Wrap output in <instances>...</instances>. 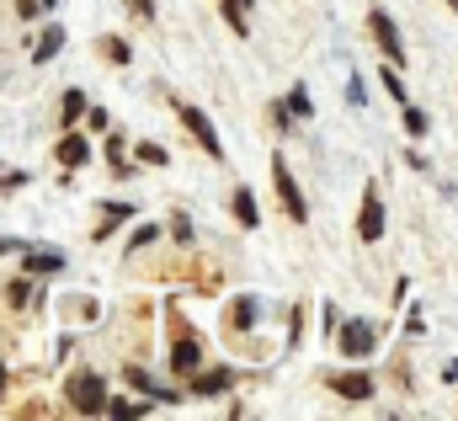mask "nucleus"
Segmentation results:
<instances>
[{"instance_id": "obj_1", "label": "nucleus", "mask_w": 458, "mask_h": 421, "mask_svg": "<svg viewBox=\"0 0 458 421\" xmlns=\"http://www.w3.org/2000/svg\"><path fill=\"white\" fill-rule=\"evenodd\" d=\"M64 401H69L75 417H101V406H107L101 374H96V368H75V374L64 379Z\"/></svg>"}, {"instance_id": "obj_2", "label": "nucleus", "mask_w": 458, "mask_h": 421, "mask_svg": "<svg viewBox=\"0 0 458 421\" xmlns=\"http://www.w3.org/2000/svg\"><path fill=\"white\" fill-rule=\"evenodd\" d=\"M272 187H277L283 214H288L293 224H304V219H309V203H304V192H299V182H293V171H288V160H283V155H272Z\"/></svg>"}, {"instance_id": "obj_3", "label": "nucleus", "mask_w": 458, "mask_h": 421, "mask_svg": "<svg viewBox=\"0 0 458 421\" xmlns=\"http://www.w3.org/2000/svg\"><path fill=\"white\" fill-rule=\"evenodd\" d=\"M176 117L187 123V134L203 144V155H208V160H224V144H219V134H213V123H208V112H203V107H192V101H176Z\"/></svg>"}, {"instance_id": "obj_4", "label": "nucleus", "mask_w": 458, "mask_h": 421, "mask_svg": "<svg viewBox=\"0 0 458 421\" xmlns=\"http://www.w3.org/2000/svg\"><path fill=\"white\" fill-rule=\"evenodd\" d=\"M368 32H374L379 53H384L390 64H406V43H400V27H395L390 11H368Z\"/></svg>"}, {"instance_id": "obj_5", "label": "nucleus", "mask_w": 458, "mask_h": 421, "mask_svg": "<svg viewBox=\"0 0 458 421\" xmlns=\"http://www.w3.org/2000/svg\"><path fill=\"white\" fill-rule=\"evenodd\" d=\"M192 368H203V347H197V331H176L171 336V374L187 379Z\"/></svg>"}, {"instance_id": "obj_6", "label": "nucleus", "mask_w": 458, "mask_h": 421, "mask_svg": "<svg viewBox=\"0 0 458 421\" xmlns=\"http://www.w3.org/2000/svg\"><path fill=\"white\" fill-rule=\"evenodd\" d=\"M384 235V198H379V187H368L363 192V208H358V240H379Z\"/></svg>"}, {"instance_id": "obj_7", "label": "nucleus", "mask_w": 458, "mask_h": 421, "mask_svg": "<svg viewBox=\"0 0 458 421\" xmlns=\"http://www.w3.org/2000/svg\"><path fill=\"white\" fill-rule=\"evenodd\" d=\"M336 342H341V358H368L374 342H379V331L363 326V320H347V326H336Z\"/></svg>"}, {"instance_id": "obj_8", "label": "nucleus", "mask_w": 458, "mask_h": 421, "mask_svg": "<svg viewBox=\"0 0 458 421\" xmlns=\"http://www.w3.org/2000/svg\"><path fill=\"white\" fill-rule=\"evenodd\" d=\"M229 385H235V368H224V363H219V368H192V374H187V390H192V395H224Z\"/></svg>"}, {"instance_id": "obj_9", "label": "nucleus", "mask_w": 458, "mask_h": 421, "mask_svg": "<svg viewBox=\"0 0 458 421\" xmlns=\"http://www.w3.org/2000/svg\"><path fill=\"white\" fill-rule=\"evenodd\" d=\"M325 390H336L341 401H374V379H368L363 368H352V374H325Z\"/></svg>"}, {"instance_id": "obj_10", "label": "nucleus", "mask_w": 458, "mask_h": 421, "mask_svg": "<svg viewBox=\"0 0 458 421\" xmlns=\"http://www.w3.org/2000/svg\"><path fill=\"white\" fill-rule=\"evenodd\" d=\"M261 320V304L251 299V294H240V299H229V315H224V331H251Z\"/></svg>"}, {"instance_id": "obj_11", "label": "nucleus", "mask_w": 458, "mask_h": 421, "mask_svg": "<svg viewBox=\"0 0 458 421\" xmlns=\"http://www.w3.org/2000/svg\"><path fill=\"white\" fill-rule=\"evenodd\" d=\"M85 160H91V144H85L80 134L64 128V134H59V166H64V171H80Z\"/></svg>"}, {"instance_id": "obj_12", "label": "nucleus", "mask_w": 458, "mask_h": 421, "mask_svg": "<svg viewBox=\"0 0 458 421\" xmlns=\"http://www.w3.org/2000/svg\"><path fill=\"white\" fill-rule=\"evenodd\" d=\"M229 214H235V224H240V230H261V214H256L251 187H235V192H229Z\"/></svg>"}, {"instance_id": "obj_13", "label": "nucleus", "mask_w": 458, "mask_h": 421, "mask_svg": "<svg viewBox=\"0 0 458 421\" xmlns=\"http://www.w3.org/2000/svg\"><path fill=\"white\" fill-rule=\"evenodd\" d=\"M21 272H27V278H53V272H64V256H59V251H27Z\"/></svg>"}, {"instance_id": "obj_14", "label": "nucleus", "mask_w": 458, "mask_h": 421, "mask_svg": "<svg viewBox=\"0 0 458 421\" xmlns=\"http://www.w3.org/2000/svg\"><path fill=\"white\" fill-rule=\"evenodd\" d=\"M128 385H133L139 395H149V401H165V406H176V401H181L176 390H165V385H155V379H149L144 368H133V363H128Z\"/></svg>"}, {"instance_id": "obj_15", "label": "nucleus", "mask_w": 458, "mask_h": 421, "mask_svg": "<svg viewBox=\"0 0 458 421\" xmlns=\"http://www.w3.org/2000/svg\"><path fill=\"white\" fill-rule=\"evenodd\" d=\"M96 53H101L107 64H117V69H123V64L133 59V53H128V43H123L117 32H101V37H96Z\"/></svg>"}, {"instance_id": "obj_16", "label": "nucleus", "mask_w": 458, "mask_h": 421, "mask_svg": "<svg viewBox=\"0 0 458 421\" xmlns=\"http://www.w3.org/2000/svg\"><path fill=\"white\" fill-rule=\"evenodd\" d=\"M251 5H256V0H219V11H224V21H229V27H235L240 37L251 32Z\"/></svg>"}, {"instance_id": "obj_17", "label": "nucleus", "mask_w": 458, "mask_h": 421, "mask_svg": "<svg viewBox=\"0 0 458 421\" xmlns=\"http://www.w3.org/2000/svg\"><path fill=\"white\" fill-rule=\"evenodd\" d=\"M59 48H64V27H48V32H43V37L32 43V64H48V59L59 53Z\"/></svg>"}, {"instance_id": "obj_18", "label": "nucleus", "mask_w": 458, "mask_h": 421, "mask_svg": "<svg viewBox=\"0 0 458 421\" xmlns=\"http://www.w3.org/2000/svg\"><path fill=\"white\" fill-rule=\"evenodd\" d=\"M85 107H91V101H85V91H64V96H59V123L69 128V123H75Z\"/></svg>"}, {"instance_id": "obj_19", "label": "nucleus", "mask_w": 458, "mask_h": 421, "mask_svg": "<svg viewBox=\"0 0 458 421\" xmlns=\"http://www.w3.org/2000/svg\"><path fill=\"white\" fill-rule=\"evenodd\" d=\"M144 411H149L144 401H107V406H101V417H117V421H139Z\"/></svg>"}, {"instance_id": "obj_20", "label": "nucleus", "mask_w": 458, "mask_h": 421, "mask_svg": "<svg viewBox=\"0 0 458 421\" xmlns=\"http://www.w3.org/2000/svg\"><path fill=\"white\" fill-rule=\"evenodd\" d=\"M400 107H406V134H411V139H427V128H432V117H427L422 107H411V101H400Z\"/></svg>"}, {"instance_id": "obj_21", "label": "nucleus", "mask_w": 458, "mask_h": 421, "mask_svg": "<svg viewBox=\"0 0 458 421\" xmlns=\"http://www.w3.org/2000/svg\"><path fill=\"white\" fill-rule=\"evenodd\" d=\"M309 107H315V101H309V91H304V85H293V96H288V107H283V112H288V117H304Z\"/></svg>"}, {"instance_id": "obj_22", "label": "nucleus", "mask_w": 458, "mask_h": 421, "mask_svg": "<svg viewBox=\"0 0 458 421\" xmlns=\"http://www.w3.org/2000/svg\"><path fill=\"white\" fill-rule=\"evenodd\" d=\"M384 91H390L395 101H411V96H406V80H400V69H395V64L384 69Z\"/></svg>"}, {"instance_id": "obj_23", "label": "nucleus", "mask_w": 458, "mask_h": 421, "mask_svg": "<svg viewBox=\"0 0 458 421\" xmlns=\"http://www.w3.org/2000/svg\"><path fill=\"white\" fill-rule=\"evenodd\" d=\"M139 160H149V166H165V160H171V155H165V150H160V144H139Z\"/></svg>"}, {"instance_id": "obj_24", "label": "nucleus", "mask_w": 458, "mask_h": 421, "mask_svg": "<svg viewBox=\"0 0 458 421\" xmlns=\"http://www.w3.org/2000/svg\"><path fill=\"white\" fill-rule=\"evenodd\" d=\"M16 187H27V171H0V192H16Z\"/></svg>"}, {"instance_id": "obj_25", "label": "nucleus", "mask_w": 458, "mask_h": 421, "mask_svg": "<svg viewBox=\"0 0 458 421\" xmlns=\"http://www.w3.org/2000/svg\"><path fill=\"white\" fill-rule=\"evenodd\" d=\"M80 117H85V123H91V128H96V134H107V112H101V107H85V112H80Z\"/></svg>"}, {"instance_id": "obj_26", "label": "nucleus", "mask_w": 458, "mask_h": 421, "mask_svg": "<svg viewBox=\"0 0 458 421\" xmlns=\"http://www.w3.org/2000/svg\"><path fill=\"white\" fill-rule=\"evenodd\" d=\"M5 304L21 310V304H27V283H11V288H5Z\"/></svg>"}, {"instance_id": "obj_27", "label": "nucleus", "mask_w": 458, "mask_h": 421, "mask_svg": "<svg viewBox=\"0 0 458 421\" xmlns=\"http://www.w3.org/2000/svg\"><path fill=\"white\" fill-rule=\"evenodd\" d=\"M171 235H176V240H192V224H187V214H176V219H171Z\"/></svg>"}, {"instance_id": "obj_28", "label": "nucleus", "mask_w": 458, "mask_h": 421, "mask_svg": "<svg viewBox=\"0 0 458 421\" xmlns=\"http://www.w3.org/2000/svg\"><path fill=\"white\" fill-rule=\"evenodd\" d=\"M149 240H155V224H144V230H139V235H133V240H128V251H144V246H149Z\"/></svg>"}, {"instance_id": "obj_29", "label": "nucleus", "mask_w": 458, "mask_h": 421, "mask_svg": "<svg viewBox=\"0 0 458 421\" xmlns=\"http://www.w3.org/2000/svg\"><path fill=\"white\" fill-rule=\"evenodd\" d=\"M128 11H133L139 21H149V16H155V0H128Z\"/></svg>"}, {"instance_id": "obj_30", "label": "nucleus", "mask_w": 458, "mask_h": 421, "mask_svg": "<svg viewBox=\"0 0 458 421\" xmlns=\"http://www.w3.org/2000/svg\"><path fill=\"white\" fill-rule=\"evenodd\" d=\"M363 96H368V91H363V80L352 75V85H347V101H352V107H363Z\"/></svg>"}, {"instance_id": "obj_31", "label": "nucleus", "mask_w": 458, "mask_h": 421, "mask_svg": "<svg viewBox=\"0 0 458 421\" xmlns=\"http://www.w3.org/2000/svg\"><path fill=\"white\" fill-rule=\"evenodd\" d=\"M43 11V0H16V16H37Z\"/></svg>"}, {"instance_id": "obj_32", "label": "nucleus", "mask_w": 458, "mask_h": 421, "mask_svg": "<svg viewBox=\"0 0 458 421\" xmlns=\"http://www.w3.org/2000/svg\"><path fill=\"white\" fill-rule=\"evenodd\" d=\"M11 251H21V240H11V235H0V256H11Z\"/></svg>"}, {"instance_id": "obj_33", "label": "nucleus", "mask_w": 458, "mask_h": 421, "mask_svg": "<svg viewBox=\"0 0 458 421\" xmlns=\"http://www.w3.org/2000/svg\"><path fill=\"white\" fill-rule=\"evenodd\" d=\"M0 401H5V363H0Z\"/></svg>"}, {"instance_id": "obj_34", "label": "nucleus", "mask_w": 458, "mask_h": 421, "mask_svg": "<svg viewBox=\"0 0 458 421\" xmlns=\"http://www.w3.org/2000/svg\"><path fill=\"white\" fill-rule=\"evenodd\" d=\"M43 5H59V0H43Z\"/></svg>"}, {"instance_id": "obj_35", "label": "nucleus", "mask_w": 458, "mask_h": 421, "mask_svg": "<svg viewBox=\"0 0 458 421\" xmlns=\"http://www.w3.org/2000/svg\"><path fill=\"white\" fill-rule=\"evenodd\" d=\"M448 5H454V11H458V0H448Z\"/></svg>"}]
</instances>
